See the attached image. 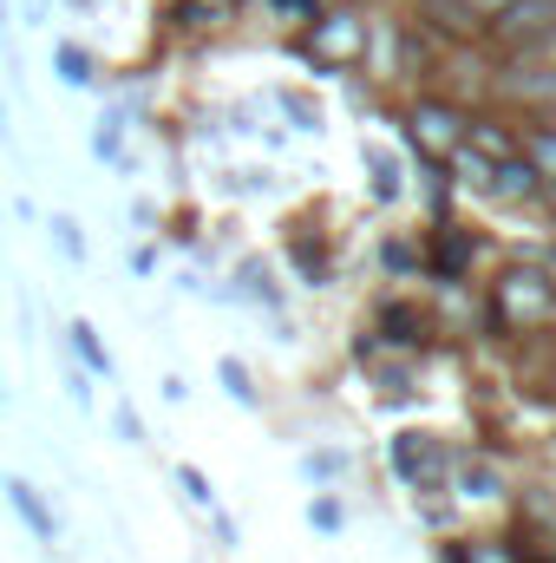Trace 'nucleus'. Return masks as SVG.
I'll return each mask as SVG.
<instances>
[{"label": "nucleus", "instance_id": "dca6fc26", "mask_svg": "<svg viewBox=\"0 0 556 563\" xmlns=\"http://www.w3.org/2000/svg\"><path fill=\"white\" fill-rule=\"evenodd\" d=\"M308 518H314L321 531H334V525H341V505H334V498H314V505H308Z\"/></svg>", "mask_w": 556, "mask_h": 563}, {"label": "nucleus", "instance_id": "f3484780", "mask_svg": "<svg viewBox=\"0 0 556 563\" xmlns=\"http://www.w3.org/2000/svg\"><path fill=\"white\" fill-rule=\"evenodd\" d=\"M66 7H73V13H92V7H99V0H66Z\"/></svg>", "mask_w": 556, "mask_h": 563}, {"label": "nucleus", "instance_id": "aec40b11", "mask_svg": "<svg viewBox=\"0 0 556 563\" xmlns=\"http://www.w3.org/2000/svg\"><path fill=\"white\" fill-rule=\"evenodd\" d=\"M0 33H7V0H0Z\"/></svg>", "mask_w": 556, "mask_h": 563}, {"label": "nucleus", "instance_id": "2eb2a0df", "mask_svg": "<svg viewBox=\"0 0 556 563\" xmlns=\"http://www.w3.org/2000/svg\"><path fill=\"white\" fill-rule=\"evenodd\" d=\"M341 465H347V459H341V452H314V459H308V478H334V472H341Z\"/></svg>", "mask_w": 556, "mask_h": 563}, {"label": "nucleus", "instance_id": "6ab92c4d", "mask_svg": "<svg viewBox=\"0 0 556 563\" xmlns=\"http://www.w3.org/2000/svg\"><path fill=\"white\" fill-rule=\"evenodd\" d=\"M471 7H504V0H471Z\"/></svg>", "mask_w": 556, "mask_h": 563}, {"label": "nucleus", "instance_id": "1a4fd4ad", "mask_svg": "<svg viewBox=\"0 0 556 563\" xmlns=\"http://www.w3.org/2000/svg\"><path fill=\"white\" fill-rule=\"evenodd\" d=\"M177 485H184V498H190L197 511H216V492H210V478H203L197 465H177Z\"/></svg>", "mask_w": 556, "mask_h": 563}, {"label": "nucleus", "instance_id": "423d86ee", "mask_svg": "<svg viewBox=\"0 0 556 563\" xmlns=\"http://www.w3.org/2000/svg\"><path fill=\"white\" fill-rule=\"evenodd\" d=\"M46 236H53V250H59L66 263H86V256H92V243H86L79 217H66V210H53V217H46Z\"/></svg>", "mask_w": 556, "mask_h": 563}, {"label": "nucleus", "instance_id": "6e6552de", "mask_svg": "<svg viewBox=\"0 0 556 563\" xmlns=\"http://www.w3.org/2000/svg\"><path fill=\"white\" fill-rule=\"evenodd\" d=\"M413 125H419V139H425V144H452V139H458V119H452V112H438V106H425Z\"/></svg>", "mask_w": 556, "mask_h": 563}, {"label": "nucleus", "instance_id": "ddd939ff", "mask_svg": "<svg viewBox=\"0 0 556 563\" xmlns=\"http://www.w3.org/2000/svg\"><path fill=\"white\" fill-rule=\"evenodd\" d=\"M66 400H73L79 413L92 407V374H86V367H66Z\"/></svg>", "mask_w": 556, "mask_h": 563}, {"label": "nucleus", "instance_id": "39448f33", "mask_svg": "<svg viewBox=\"0 0 556 563\" xmlns=\"http://www.w3.org/2000/svg\"><path fill=\"white\" fill-rule=\"evenodd\" d=\"M308 26H314V53H321V59H354V53H360V26H354V20H321V13H314Z\"/></svg>", "mask_w": 556, "mask_h": 563}, {"label": "nucleus", "instance_id": "9b49d317", "mask_svg": "<svg viewBox=\"0 0 556 563\" xmlns=\"http://www.w3.org/2000/svg\"><path fill=\"white\" fill-rule=\"evenodd\" d=\"M498 190H504V197H531V190H537V170H531V164H504V170H498Z\"/></svg>", "mask_w": 556, "mask_h": 563}, {"label": "nucleus", "instance_id": "9d476101", "mask_svg": "<svg viewBox=\"0 0 556 563\" xmlns=\"http://www.w3.org/2000/svg\"><path fill=\"white\" fill-rule=\"evenodd\" d=\"M216 380L230 387V400H243V407H256V387H249V367H243V361H223V367H216Z\"/></svg>", "mask_w": 556, "mask_h": 563}, {"label": "nucleus", "instance_id": "20e7f679", "mask_svg": "<svg viewBox=\"0 0 556 563\" xmlns=\"http://www.w3.org/2000/svg\"><path fill=\"white\" fill-rule=\"evenodd\" d=\"M66 347H73V361H79L92 380H112V347L99 341V328H92V321H73V328H66Z\"/></svg>", "mask_w": 556, "mask_h": 563}, {"label": "nucleus", "instance_id": "4468645a", "mask_svg": "<svg viewBox=\"0 0 556 563\" xmlns=\"http://www.w3.org/2000/svg\"><path fill=\"white\" fill-rule=\"evenodd\" d=\"M269 7H276L281 20H301V26H308V20H314V13H321V7H314V0H269Z\"/></svg>", "mask_w": 556, "mask_h": 563}, {"label": "nucleus", "instance_id": "a211bd4d", "mask_svg": "<svg viewBox=\"0 0 556 563\" xmlns=\"http://www.w3.org/2000/svg\"><path fill=\"white\" fill-rule=\"evenodd\" d=\"M7 132H13V125H7V106H0V139H7Z\"/></svg>", "mask_w": 556, "mask_h": 563}, {"label": "nucleus", "instance_id": "7ed1b4c3", "mask_svg": "<svg viewBox=\"0 0 556 563\" xmlns=\"http://www.w3.org/2000/svg\"><path fill=\"white\" fill-rule=\"evenodd\" d=\"M53 79H59L66 92H92V86H99V59H92L79 40H59V46H53Z\"/></svg>", "mask_w": 556, "mask_h": 563}, {"label": "nucleus", "instance_id": "f257e3e1", "mask_svg": "<svg viewBox=\"0 0 556 563\" xmlns=\"http://www.w3.org/2000/svg\"><path fill=\"white\" fill-rule=\"evenodd\" d=\"M0 492H7V511L33 531V544H40V551H53V544H59V511L46 505V492H40V485H26V478H0Z\"/></svg>", "mask_w": 556, "mask_h": 563}, {"label": "nucleus", "instance_id": "f03ea898", "mask_svg": "<svg viewBox=\"0 0 556 563\" xmlns=\"http://www.w3.org/2000/svg\"><path fill=\"white\" fill-rule=\"evenodd\" d=\"M393 465H400L407 485H438V445L425 432H400L393 439Z\"/></svg>", "mask_w": 556, "mask_h": 563}, {"label": "nucleus", "instance_id": "0eeeda50", "mask_svg": "<svg viewBox=\"0 0 556 563\" xmlns=\"http://www.w3.org/2000/svg\"><path fill=\"white\" fill-rule=\"evenodd\" d=\"M92 157H99V164H125V112H119V106L99 119V132H92Z\"/></svg>", "mask_w": 556, "mask_h": 563}, {"label": "nucleus", "instance_id": "f8f14e48", "mask_svg": "<svg viewBox=\"0 0 556 563\" xmlns=\"http://www.w3.org/2000/svg\"><path fill=\"white\" fill-rule=\"evenodd\" d=\"M112 432L125 439V445H144V420H138V407L125 400V407H112Z\"/></svg>", "mask_w": 556, "mask_h": 563}]
</instances>
